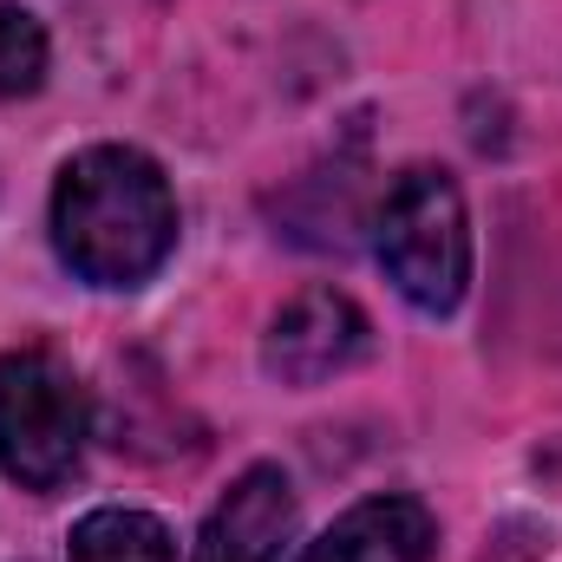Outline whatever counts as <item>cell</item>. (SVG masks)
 <instances>
[{"instance_id": "52a82bcc", "label": "cell", "mask_w": 562, "mask_h": 562, "mask_svg": "<svg viewBox=\"0 0 562 562\" xmlns=\"http://www.w3.org/2000/svg\"><path fill=\"white\" fill-rule=\"evenodd\" d=\"M66 557L72 562H177V537L164 517L132 510V504H105V510H86L66 537Z\"/></svg>"}, {"instance_id": "6da1fadb", "label": "cell", "mask_w": 562, "mask_h": 562, "mask_svg": "<svg viewBox=\"0 0 562 562\" xmlns=\"http://www.w3.org/2000/svg\"><path fill=\"white\" fill-rule=\"evenodd\" d=\"M53 249L92 288H144L177 249V196L138 144H92L53 183Z\"/></svg>"}, {"instance_id": "3957f363", "label": "cell", "mask_w": 562, "mask_h": 562, "mask_svg": "<svg viewBox=\"0 0 562 562\" xmlns=\"http://www.w3.org/2000/svg\"><path fill=\"white\" fill-rule=\"evenodd\" d=\"M92 431L86 380L46 353V347H13L0 353V464L20 491H59Z\"/></svg>"}, {"instance_id": "7a4b0ae2", "label": "cell", "mask_w": 562, "mask_h": 562, "mask_svg": "<svg viewBox=\"0 0 562 562\" xmlns=\"http://www.w3.org/2000/svg\"><path fill=\"white\" fill-rule=\"evenodd\" d=\"M373 256L386 281L400 288V301H413L419 314H451L471 288V216H464V190L451 170L413 164L393 177L380 216H373Z\"/></svg>"}, {"instance_id": "5b68a950", "label": "cell", "mask_w": 562, "mask_h": 562, "mask_svg": "<svg viewBox=\"0 0 562 562\" xmlns=\"http://www.w3.org/2000/svg\"><path fill=\"white\" fill-rule=\"evenodd\" d=\"M294 537V484L281 464H249L210 510L190 562H276Z\"/></svg>"}, {"instance_id": "8992f818", "label": "cell", "mask_w": 562, "mask_h": 562, "mask_svg": "<svg viewBox=\"0 0 562 562\" xmlns=\"http://www.w3.org/2000/svg\"><path fill=\"white\" fill-rule=\"evenodd\" d=\"M438 557V517L419 497L386 491L334 517L314 543H301L288 562H431Z\"/></svg>"}, {"instance_id": "277c9868", "label": "cell", "mask_w": 562, "mask_h": 562, "mask_svg": "<svg viewBox=\"0 0 562 562\" xmlns=\"http://www.w3.org/2000/svg\"><path fill=\"white\" fill-rule=\"evenodd\" d=\"M373 353V321L340 294V288H307L281 307L262 334V373L307 393L340 373H353Z\"/></svg>"}, {"instance_id": "ba28073f", "label": "cell", "mask_w": 562, "mask_h": 562, "mask_svg": "<svg viewBox=\"0 0 562 562\" xmlns=\"http://www.w3.org/2000/svg\"><path fill=\"white\" fill-rule=\"evenodd\" d=\"M46 66H53V40H46L40 13L0 0V105L33 99L46 86Z\"/></svg>"}]
</instances>
